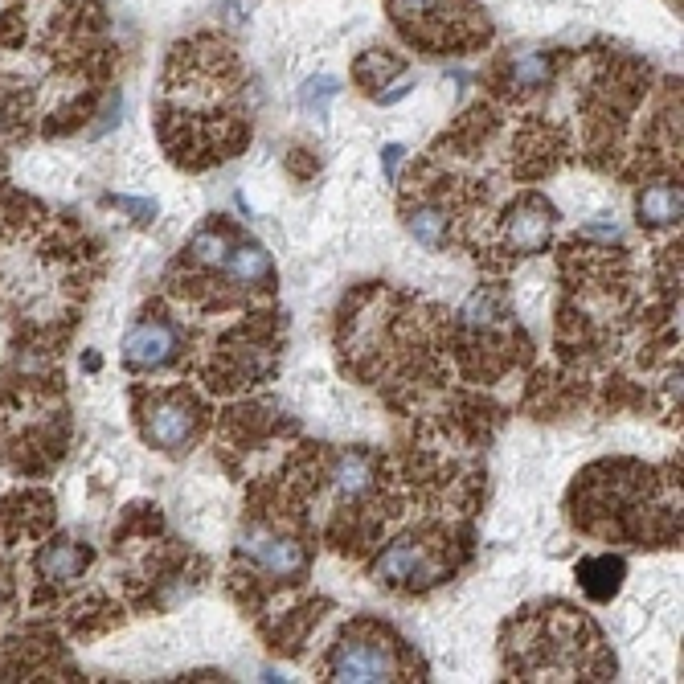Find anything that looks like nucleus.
<instances>
[{"label": "nucleus", "instance_id": "6", "mask_svg": "<svg viewBox=\"0 0 684 684\" xmlns=\"http://www.w3.org/2000/svg\"><path fill=\"white\" fill-rule=\"evenodd\" d=\"M553 222H558L553 205L545 197L525 193L504 213V246L517 250V254H537V250H545V242L553 234Z\"/></svg>", "mask_w": 684, "mask_h": 684}, {"label": "nucleus", "instance_id": "14", "mask_svg": "<svg viewBox=\"0 0 684 684\" xmlns=\"http://www.w3.org/2000/svg\"><path fill=\"white\" fill-rule=\"evenodd\" d=\"M230 246H234V242H230L226 230H201V234H193V242H189V259L201 263V267H209V271H222Z\"/></svg>", "mask_w": 684, "mask_h": 684}, {"label": "nucleus", "instance_id": "21", "mask_svg": "<svg viewBox=\"0 0 684 684\" xmlns=\"http://www.w3.org/2000/svg\"><path fill=\"white\" fill-rule=\"evenodd\" d=\"M0 603H5V582H0Z\"/></svg>", "mask_w": 684, "mask_h": 684}, {"label": "nucleus", "instance_id": "9", "mask_svg": "<svg viewBox=\"0 0 684 684\" xmlns=\"http://www.w3.org/2000/svg\"><path fill=\"white\" fill-rule=\"evenodd\" d=\"M87 566H91V549H82L70 537L41 545V553H37V574L46 582H74L87 574Z\"/></svg>", "mask_w": 684, "mask_h": 684}, {"label": "nucleus", "instance_id": "3", "mask_svg": "<svg viewBox=\"0 0 684 684\" xmlns=\"http://www.w3.org/2000/svg\"><path fill=\"white\" fill-rule=\"evenodd\" d=\"M242 558L271 578H299L308 570V553L295 537H283L275 529H250V537H242Z\"/></svg>", "mask_w": 684, "mask_h": 684}, {"label": "nucleus", "instance_id": "17", "mask_svg": "<svg viewBox=\"0 0 684 684\" xmlns=\"http://www.w3.org/2000/svg\"><path fill=\"white\" fill-rule=\"evenodd\" d=\"M394 74H402V62H398V58H381L377 50H373L369 58H361V66H357V78L365 82L369 91H373V87H381V82L394 78Z\"/></svg>", "mask_w": 684, "mask_h": 684}, {"label": "nucleus", "instance_id": "16", "mask_svg": "<svg viewBox=\"0 0 684 684\" xmlns=\"http://www.w3.org/2000/svg\"><path fill=\"white\" fill-rule=\"evenodd\" d=\"M336 95H340V82L328 78V74H320V78L304 82V91H299V103H304L308 111H316V115H328V103H332Z\"/></svg>", "mask_w": 684, "mask_h": 684}, {"label": "nucleus", "instance_id": "15", "mask_svg": "<svg viewBox=\"0 0 684 684\" xmlns=\"http://www.w3.org/2000/svg\"><path fill=\"white\" fill-rule=\"evenodd\" d=\"M549 58L545 54H521V58H512V82L517 87H545V78H549Z\"/></svg>", "mask_w": 684, "mask_h": 684}, {"label": "nucleus", "instance_id": "5", "mask_svg": "<svg viewBox=\"0 0 684 684\" xmlns=\"http://www.w3.org/2000/svg\"><path fill=\"white\" fill-rule=\"evenodd\" d=\"M181 353V336L168 320H140L132 332L123 336V361L127 369H140V373H152V369H164L173 365Z\"/></svg>", "mask_w": 684, "mask_h": 684}, {"label": "nucleus", "instance_id": "11", "mask_svg": "<svg viewBox=\"0 0 684 684\" xmlns=\"http://www.w3.org/2000/svg\"><path fill=\"white\" fill-rule=\"evenodd\" d=\"M406 226H410V234H414L422 246L439 250V246H447L451 213H447V205H443V201H418V205L406 213Z\"/></svg>", "mask_w": 684, "mask_h": 684}, {"label": "nucleus", "instance_id": "8", "mask_svg": "<svg viewBox=\"0 0 684 684\" xmlns=\"http://www.w3.org/2000/svg\"><path fill=\"white\" fill-rule=\"evenodd\" d=\"M328 480H332V488H336L340 500L357 504V500H365V496L377 488V463H373L365 451H345V455L332 463Z\"/></svg>", "mask_w": 684, "mask_h": 684}, {"label": "nucleus", "instance_id": "1", "mask_svg": "<svg viewBox=\"0 0 684 684\" xmlns=\"http://www.w3.org/2000/svg\"><path fill=\"white\" fill-rule=\"evenodd\" d=\"M328 672H332V680H349V684L402 680V656H398V644L386 631L357 627L332 648Z\"/></svg>", "mask_w": 684, "mask_h": 684}, {"label": "nucleus", "instance_id": "10", "mask_svg": "<svg viewBox=\"0 0 684 684\" xmlns=\"http://www.w3.org/2000/svg\"><path fill=\"white\" fill-rule=\"evenodd\" d=\"M623 574H627V562L615 558V553L578 562V586L586 590V598H594V603H611L623 586Z\"/></svg>", "mask_w": 684, "mask_h": 684}, {"label": "nucleus", "instance_id": "13", "mask_svg": "<svg viewBox=\"0 0 684 684\" xmlns=\"http://www.w3.org/2000/svg\"><path fill=\"white\" fill-rule=\"evenodd\" d=\"M443 9H447V0H390V13L406 33H414L422 25H435L443 17Z\"/></svg>", "mask_w": 684, "mask_h": 684}, {"label": "nucleus", "instance_id": "18", "mask_svg": "<svg viewBox=\"0 0 684 684\" xmlns=\"http://www.w3.org/2000/svg\"><path fill=\"white\" fill-rule=\"evenodd\" d=\"M107 205H119L123 213H132L136 222H152L156 218V201H140V197H123V193H111Z\"/></svg>", "mask_w": 684, "mask_h": 684}, {"label": "nucleus", "instance_id": "4", "mask_svg": "<svg viewBox=\"0 0 684 684\" xmlns=\"http://www.w3.org/2000/svg\"><path fill=\"white\" fill-rule=\"evenodd\" d=\"M443 566L435 562V549L422 537H402L377 558V582L386 586H414V582H439Z\"/></svg>", "mask_w": 684, "mask_h": 684}, {"label": "nucleus", "instance_id": "20", "mask_svg": "<svg viewBox=\"0 0 684 684\" xmlns=\"http://www.w3.org/2000/svg\"><path fill=\"white\" fill-rule=\"evenodd\" d=\"M410 95V82H398V87L394 91H386V95H377L381 103H398V99H406Z\"/></svg>", "mask_w": 684, "mask_h": 684}, {"label": "nucleus", "instance_id": "19", "mask_svg": "<svg viewBox=\"0 0 684 684\" xmlns=\"http://www.w3.org/2000/svg\"><path fill=\"white\" fill-rule=\"evenodd\" d=\"M402 144H386L381 148V168H386V181H394L398 177V164H402Z\"/></svg>", "mask_w": 684, "mask_h": 684}, {"label": "nucleus", "instance_id": "12", "mask_svg": "<svg viewBox=\"0 0 684 684\" xmlns=\"http://www.w3.org/2000/svg\"><path fill=\"white\" fill-rule=\"evenodd\" d=\"M680 209H684V197H680V185H648L639 193V222L648 226H676L680 222Z\"/></svg>", "mask_w": 684, "mask_h": 684}, {"label": "nucleus", "instance_id": "2", "mask_svg": "<svg viewBox=\"0 0 684 684\" xmlns=\"http://www.w3.org/2000/svg\"><path fill=\"white\" fill-rule=\"evenodd\" d=\"M201 426H205V410L189 390H160V394L144 398V406H140L144 439L168 455L189 451L201 435Z\"/></svg>", "mask_w": 684, "mask_h": 684}, {"label": "nucleus", "instance_id": "7", "mask_svg": "<svg viewBox=\"0 0 684 684\" xmlns=\"http://www.w3.org/2000/svg\"><path fill=\"white\" fill-rule=\"evenodd\" d=\"M222 275L230 283H242V287H271L275 283V267H271V254L263 250V242H234L226 263H222Z\"/></svg>", "mask_w": 684, "mask_h": 684}]
</instances>
